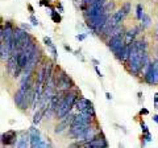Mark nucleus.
Masks as SVG:
<instances>
[{"mask_svg":"<svg viewBox=\"0 0 158 148\" xmlns=\"http://www.w3.org/2000/svg\"><path fill=\"white\" fill-rule=\"evenodd\" d=\"M62 95L61 94H53V97L50 98V102H49V114L51 112H57V109H58L61 101H62Z\"/></svg>","mask_w":158,"mask_h":148,"instance_id":"10","label":"nucleus"},{"mask_svg":"<svg viewBox=\"0 0 158 148\" xmlns=\"http://www.w3.org/2000/svg\"><path fill=\"white\" fill-rule=\"evenodd\" d=\"M51 53H53V56H54V58H57V57H58V52H57V48H56V46H51Z\"/></svg>","mask_w":158,"mask_h":148,"instance_id":"25","label":"nucleus"},{"mask_svg":"<svg viewBox=\"0 0 158 148\" xmlns=\"http://www.w3.org/2000/svg\"><path fill=\"white\" fill-rule=\"evenodd\" d=\"M90 126L87 124H80V123H77V124H70V135L74 138H78L79 135H82Z\"/></svg>","mask_w":158,"mask_h":148,"instance_id":"9","label":"nucleus"},{"mask_svg":"<svg viewBox=\"0 0 158 148\" xmlns=\"http://www.w3.org/2000/svg\"><path fill=\"white\" fill-rule=\"evenodd\" d=\"M140 30V28H133V29L125 32V44H130L132 45L135 42V37L137 35V32Z\"/></svg>","mask_w":158,"mask_h":148,"instance_id":"13","label":"nucleus"},{"mask_svg":"<svg viewBox=\"0 0 158 148\" xmlns=\"http://www.w3.org/2000/svg\"><path fill=\"white\" fill-rule=\"evenodd\" d=\"M28 9H29V11H30V13H34V9H33V7H32V5H30V4H28Z\"/></svg>","mask_w":158,"mask_h":148,"instance_id":"28","label":"nucleus"},{"mask_svg":"<svg viewBox=\"0 0 158 148\" xmlns=\"http://www.w3.org/2000/svg\"><path fill=\"white\" fill-rule=\"evenodd\" d=\"M86 147H90V148H102V147H107V140L104 139V136H100V135H95V138L92 139V140L87 141L86 144H84Z\"/></svg>","mask_w":158,"mask_h":148,"instance_id":"5","label":"nucleus"},{"mask_svg":"<svg viewBox=\"0 0 158 148\" xmlns=\"http://www.w3.org/2000/svg\"><path fill=\"white\" fill-rule=\"evenodd\" d=\"M154 75H156V83H158V61L154 62Z\"/></svg>","mask_w":158,"mask_h":148,"instance_id":"20","label":"nucleus"},{"mask_svg":"<svg viewBox=\"0 0 158 148\" xmlns=\"http://www.w3.org/2000/svg\"><path fill=\"white\" fill-rule=\"evenodd\" d=\"M136 9H137V18H138V20H141L142 16H144V9H142V5L141 4H137Z\"/></svg>","mask_w":158,"mask_h":148,"instance_id":"17","label":"nucleus"},{"mask_svg":"<svg viewBox=\"0 0 158 148\" xmlns=\"http://www.w3.org/2000/svg\"><path fill=\"white\" fill-rule=\"evenodd\" d=\"M78 97L75 92H69V94H66L65 97L62 98V101H61L58 109H57V118L58 119H62L63 116H66L67 114L71 111V109L75 106V102H77Z\"/></svg>","mask_w":158,"mask_h":148,"instance_id":"1","label":"nucleus"},{"mask_svg":"<svg viewBox=\"0 0 158 148\" xmlns=\"http://www.w3.org/2000/svg\"><path fill=\"white\" fill-rule=\"evenodd\" d=\"M108 18H109L108 12H104L103 15H99V16H96V17L87 18V27H89L92 32L98 33L102 30V28L104 27V24L107 23Z\"/></svg>","mask_w":158,"mask_h":148,"instance_id":"2","label":"nucleus"},{"mask_svg":"<svg viewBox=\"0 0 158 148\" xmlns=\"http://www.w3.org/2000/svg\"><path fill=\"white\" fill-rule=\"evenodd\" d=\"M30 134H28V132H23V136H21L19 139V143L16 144V147L19 148H26L28 146H30Z\"/></svg>","mask_w":158,"mask_h":148,"instance_id":"11","label":"nucleus"},{"mask_svg":"<svg viewBox=\"0 0 158 148\" xmlns=\"http://www.w3.org/2000/svg\"><path fill=\"white\" fill-rule=\"evenodd\" d=\"M29 20H30V23H32L33 27H37V25H38V20H37V18H36L34 16H33V15L29 17Z\"/></svg>","mask_w":158,"mask_h":148,"instance_id":"21","label":"nucleus"},{"mask_svg":"<svg viewBox=\"0 0 158 148\" xmlns=\"http://www.w3.org/2000/svg\"><path fill=\"white\" fill-rule=\"evenodd\" d=\"M72 118H74V116H72L70 112H69L66 116H63V118L61 119L59 124H57V126H56V130H54V132H56V134H61V132L65 131L66 128H69V124H71Z\"/></svg>","mask_w":158,"mask_h":148,"instance_id":"6","label":"nucleus"},{"mask_svg":"<svg viewBox=\"0 0 158 148\" xmlns=\"http://www.w3.org/2000/svg\"><path fill=\"white\" fill-rule=\"evenodd\" d=\"M157 33H158V25H157Z\"/></svg>","mask_w":158,"mask_h":148,"instance_id":"36","label":"nucleus"},{"mask_svg":"<svg viewBox=\"0 0 158 148\" xmlns=\"http://www.w3.org/2000/svg\"><path fill=\"white\" fill-rule=\"evenodd\" d=\"M44 44L46 45V46H49V48L54 46L53 42H51V38H50V37H44Z\"/></svg>","mask_w":158,"mask_h":148,"instance_id":"19","label":"nucleus"},{"mask_svg":"<svg viewBox=\"0 0 158 148\" xmlns=\"http://www.w3.org/2000/svg\"><path fill=\"white\" fill-rule=\"evenodd\" d=\"M90 103L91 102L89 101V99H86V98H78L77 99V102H75V109H77L78 111H83L84 109H87V107L90 106Z\"/></svg>","mask_w":158,"mask_h":148,"instance_id":"12","label":"nucleus"},{"mask_svg":"<svg viewBox=\"0 0 158 148\" xmlns=\"http://www.w3.org/2000/svg\"><path fill=\"white\" fill-rule=\"evenodd\" d=\"M105 98H107L108 101H111V99H112V95L109 94V92H105Z\"/></svg>","mask_w":158,"mask_h":148,"instance_id":"30","label":"nucleus"},{"mask_svg":"<svg viewBox=\"0 0 158 148\" xmlns=\"http://www.w3.org/2000/svg\"><path fill=\"white\" fill-rule=\"evenodd\" d=\"M140 114H141V115H148L149 111L146 109H141V110H140Z\"/></svg>","mask_w":158,"mask_h":148,"instance_id":"27","label":"nucleus"},{"mask_svg":"<svg viewBox=\"0 0 158 148\" xmlns=\"http://www.w3.org/2000/svg\"><path fill=\"white\" fill-rule=\"evenodd\" d=\"M92 62L95 64V66H98V65H99V61H98V60H95V58H94V60H92Z\"/></svg>","mask_w":158,"mask_h":148,"instance_id":"34","label":"nucleus"},{"mask_svg":"<svg viewBox=\"0 0 158 148\" xmlns=\"http://www.w3.org/2000/svg\"><path fill=\"white\" fill-rule=\"evenodd\" d=\"M16 138H17L16 131L15 130H10V131H7L5 134L1 135V143L5 144V146H12L16 141Z\"/></svg>","mask_w":158,"mask_h":148,"instance_id":"8","label":"nucleus"},{"mask_svg":"<svg viewBox=\"0 0 158 148\" xmlns=\"http://www.w3.org/2000/svg\"><path fill=\"white\" fill-rule=\"evenodd\" d=\"M154 102H158V92L154 94Z\"/></svg>","mask_w":158,"mask_h":148,"instance_id":"33","label":"nucleus"},{"mask_svg":"<svg viewBox=\"0 0 158 148\" xmlns=\"http://www.w3.org/2000/svg\"><path fill=\"white\" fill-rule=\"evenodd\" d=\"M153 120L158 124V115H153Z\"/></svg>","mask_w":158,"mask_h":148,"instance_id":"31","label":"nucleus"},{"mask_svg":"<svg viewBox=\"0 0 158 148\" xmlns=\"http://www.w3.org/2000/svg\"><path fill=\"white\" fill-rule=\"evenodd\" d=\"M50 16H51V20H53L56 24H59L61 20H62L61 15H59L57 11H54V9H51V11H50Z\"/></svg>","mask_w":158,"mask_h":148,"instance_id":"15","label":"nucleus"},{"mask_svg":"<svg viewBox=\"0 0 158 148\" xmlns=\"http://www.w3.org/2000/svg\"><path fill=\"white\" fill-rule=\"evenodd\" d=\"M65 49H66V50H67V52H72V49L70 48L69 45H65Z\"/></svg>","mask_w":158,"mask_h":148,"instance_id":"32","label":"nucleus"},{"mask_svg":"<svg viewBox=\"0 0 158 148\" xmlns=\"http://www.w3.org/2000/svg\"><path fill=\"white\" fill-rule=\"evenodd\" d=\"M58 9H59L61 12H63V7H62V5H61V4H58Z\"/></svg>","mask_w":158,"mask_h":148,"instance_id":"35","label":"nucleus"},{"mask_svg":"<svg viewBox=\"0 0 158 148\" xmlns=\"http://www.w3.org/2000/svg\"><path fill=\"white\" fill-rule=\"evenodd\" d=\"M75 38L78 40V41H83L84 38H86V35H77V37Z\"/></svg>","mask_w":158,"mask_h":148,"instance_id":"26","label":"nucleus"},{"mask_svg":"<svg viewBox=\"0 0 158 148\" xmlns=\"http://www.w3.org/2000/svg\"><path fill=\"white\" fill-rule=\"evenodd\" d=\"M29 134H30V147H32V148L41 147L42 139H41V135H40L38 130H36L34 127H30Z\"/></svg>","mask_w":158,"mask_h":148,"instance_id":"7","label":"nucleus"},{"mask_svg":"<svg viewBox=\"0 0 158 148\" xmlns=\"http://www.w3.org/2000/svg\"><path fill=\"white\" fill-rule=\"evenodd\" d=\"M56 86L58 91H69L72 87V81L66 72H61V75L56 79Z\"/></svg>","mask_w":158,"mask_h":148,"instance_id":"3","label":"nucleus"},{"mask_svg":"<svg viewBox=\"0 0 158 148\" xmlns=\"http://www.w3.org/2000/svg\"><path fill=\"white\" fill-rule=\"evenodd\" d=\"M140 126H141V130H142V132H144V134H146V132H149V130H148V126L145 124L144 122H141V123H140Z\"/></svg>","mask_w":158,"mask_h":148,"instance_id":"23","label":"nucleus"},{"mask_svg":"<svg viewBox=\"0 0 158 148\" xmlns=\"http://www.w3.org/2000/svg\"><path fill=\"white\" fill-rule=\"evenodd\" d=\"M95 70H96V73H98V75L100 77V78H102V77H103V74H102V73H100V70L98 69V66H95Z\"/></svg>","mask_w":158,"mask_h":148,"instance_id":"29","label":"nucleus"},{"mask_svg":"<svg viewBox=\"0 0 158 148\" xmlns=\"http://www.w3.org/2000/svg\"><path fill=\"white\" fill-rule=\"evenodd\" d=\"M123 9H124V12H125V15H128L130 12V4L129 3H125V4L123 5Z\"/></svg>","mask_w":158,"mask_h":148,"instance_id":"22","label":"nucleus"},{"mask_svg":"<svg viewBox=\"0 0 158 148\" xmlns=\"http://www.w3.org/2000/svg\"><path fill=\"white\" fill-rule=\"evenodd\" d=\"M124 16H125V12H124V9L121 8V9H118V11H116L113 13V16H112V20L115 21V24H116V25H118V24L123 21Z\"/></svg>","mask_w":158,"mask_h":148,"instance_id":"14","label":"nucleus"},{"mask_svg":"<svg viewBox=\"0 0 158 148\" xmlns=\"http://www.w3.org/2000/svg\"><path fill=\"white\" fill-rule=\"evenodd\" d=\"M141 21H142V23H141V24H142V28L149 27V25H150V23H151V21H150V17H149L148 15H145V13H144V16H142Z\"/></svg>","mask_w":158,"mask_h":148,"instance_id":"16","label":"nucleus"},{"mask_svg":"<svg viewBox=\"0 0 158 148\" xmlns=\"http://www.w3.org/2000/svg\"><path fill=\"white\" fill-rule=\"evenodd\" d=\"M40 5L48 7V5H50V0H40Z\"/></svg>","mask_w":158,"mask_h":148,"instance_id":"24","label":"nucleus"},{"mask_svg":"<svg viewBox=\"0 0 158 148\" xmlns=\"http://www.w3.org/2000/svg\"><path fill=\"white\" fill-rule=\"evenodd\" d=\"M144 139H145V140L142 141V146H145V143H149V141L153 140V136H151L149 132H146V134H145V136H144Z\"/></svg>","mask_w":158,"mask_h":148,"instance_id":"18","label":"nucleus"},{"mask_svg":"<svg viewBox=\"0 0 158 148\" xmlns=\"http://www.w3.org/2000/svg\"><path fill=\"white\" fill-rule=\"evenodd\" d=\"M144 81L149 85H154L156 83V75H154V64L148 62L145 65L144 70Z\"/></svg>","mask_w":158,"mask_h":148,"instance_id":"4","label":"nucleus"}]
</instances>
